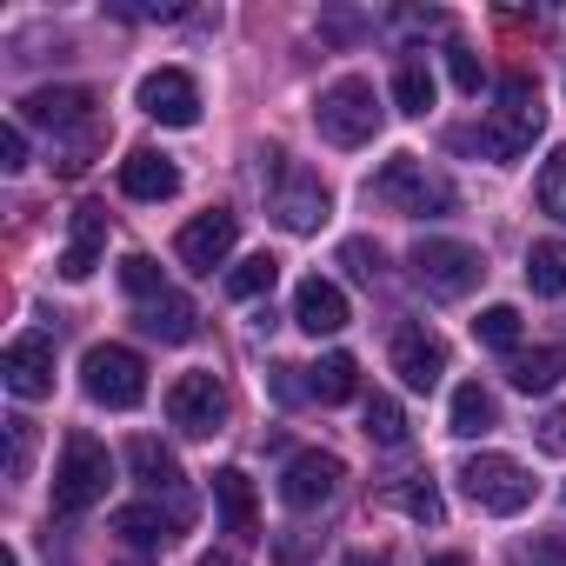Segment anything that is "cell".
Returning a JSON list of instances; mask_svg holds the SVG:
<instances>
[{"label": "cell", "mask_w": 566, "mask_h": 566, "mask_svg": "<svg viewBox=\"0 0 566 566\" xmlns=\"http://www.w3.org/2000/svg\"><path fill=\"white\" fill-rule=\"evenodd\" d=\"M134 327H140L147 340H160V347H187V340L200 334V314H193V301H180V294H154V301H140Z\"/></svg>", "instance_id": "cell-18"}, {"label": "cell", "mask_w": 566, "mask_h": 566, "mask_svg": "<svg viewBox=\"0 0 566 566\" xmlns=\"http://www.w3.org/2000/svg\"><path fill=\"white\" fill-rule=\"evenodd\" d=\"M127 467H134V480H140L147 493H174V500L187 506V493H180V460H174L160 440H147V433L127 440Z\"/></svg>", "instance_id": "cell-20"}, {"label": "cell", "mask_w": 566, "mask_h": 566, "mask_svg": "<svg viewBox=\"0 0 566 566\" xmlns=\"http://www.w3.org/2000/svg\"><path fill=\"white\" fill-rule=\"evenodd\" d=\"M193 566H240L233 553H207V559H193Z\"/></svg>", "instance_id": "cell-40"}, {"label": "cell", "mask_w": 566, "mask_h": 566, "mask_svg": "<svg viewBox=\"0 0 566 566\" xmlns=\"http://www.w3.org/2000/svg\"><path fill=\"white\" fill-rule=\"evenodd\" d=\"M380 120H387V107H380L374 81H360V74L321 87V101H314V127H321V140H334V147H367V140L380 134Z\"/></svg>", "instance_id": "cell-2"}, {"label": "cell", "mask_w": 566, "mask_h": 566, "mask_svg": "<svg viewBox=\"0 0 566 566\" xmlns=\"http://www.w3.org/2000/svg\"><path fill=\"white\" fill-rule=\"evenodd\" d=\"M427 566H467V559H460V553H440V559H427Z\"/></svg>", "instance_id": "cell-42"}, {"label": "cell", "mask_w": 566, "mask_h": 566, "mask_svg": "<svg viewBox=\"0 0 566 566\" xmlns=\"http://www.w3.org/2000/svg\"><path fill=\"white\" fill-rule=\"evenodd\" d=\"M340 266H347L354 280H367V287H374V280H380V247L354 233V240H340Z\"/></svg>", "instance_id": "cell-34"}, {"label": "cell", "mask_w": 566, "mask_h": 566, "mask_svg": "<svg viewBox=\"0 0 566 566\" xmlns=\"http://www.w3.org/2000/svg\"><path fill=\"white\" fill-rule=\"evenodd\" d=\"M347 566H387V559H374V553H354V559H347Z\"/></svg>", "instance_id": "cell-41"}, {"label": "cell", "mask_w": 566, "mask_h": 566, "mask_svg": "<svg viewBox=\"0 0 566 566\" xmlns=\"http://www.w3.org/2000/svg\"><path fill=\"white\" fill-rule=\"evenodd\" d=\"M81 387H87V400L94 407H114V413H134L140 400H147V360L134 354V347H87V360H81Z\"/></svg>", "instance_id": "cell-7"}, {"label": "cell", "mask_w": 566, "mask_h": 566, "mask_svg": "<svg viewBox=\"0 0 566 566\" xmlns=\"http://www.w3.org/2000/svg\"><path fill=\"white\" fill-rule=\"evenodd\" d=\"M0 380H8L14 400H48L54 394V340L48 334H21L0 354Z\"/></svg>", "instance_id": "cell-11"}, {"label": "cell", "mask_w": 566, "mask_h": 566, "mask_svg": "<svg viewBox=\"0 0 566 566\" xmlns=\"http://www.w3.org/2000/svg\"><path fill=\"white\" fill-rule=\"evenodd\" d=\"M513 559H520V566H566V533H539V539H526Z\"/></svg>", "instance_id": "cell-37"}, {"label": "cell", "mask_w": 566, "mask_h": 566, "mask_svg": "<svg viewBox=\"0 0 566 566\" xmlns=\"http://www.w3.org/2000/svg\"><path fill=\"white\" fill-rule=\"evenodd\" d=\"M520 307H486L480 321H473V340L480 347H493V354H520Z\"/></svg>", "instance_id": "cell-29"}, {"label": "cell", "mask_w": 566, "mask_h": 566, "mask_svg": "<svg viewBox=\"0 0 566 566\" xmlns=\"http://www.w3.org/2000/svg\"><path fill=\"white\" fill-rule=\"evenodd\" d=\"M447 74H453V87H460V94H480V81H486V74H480V54H473V48H460V41L447 48Z\"/></svg>", "instance_id": "cell-35"}, {"label": "cell", "mask_w": 566, "mask_h": 566, "mask_svg": "<svg viewBox=\"0 0 566 566\" xmlns=\"http://www.w3.org/2000/svg\"><path fill=\"white\" fill-rule=\"evenodd\" d=\"M174 526H180V513H160L154 500H134V506H114V533H120L127 546H140V553H154V546H167V539H174Z\"/></svg>", "instance_id": "cell-21"}, {"label": "cell", "mask_w": 566, "mask_h": 566, "mask_svg": "<svg viewBox=\"0 0 566 566\" xmlns=\"http://www.w3.org/2000/svg\"><path fill=\"white\" fill-rule=\"evenodd\" d=\"M340 480H347V467L314 447V453H294L287 460V473H280V500H287L294 513H314V506H327L340 493Z\"/></svg>", "instance_id": "cell-12"}, {"label": "cell", "mask_w": 566, "mask_h": 566, "mask_svg": "<svg viewBox=\"0 0 566 566\" xmlns=\"http://www.w3.org/2000/svg\"><path fill=\"white\" fill-rule=\"evenodd\" d=\"M367 200L387 207V213H407V220H433V213H453V180L427 174L420 154H394V160L367 180Z\"/></svg>", "instance_id": "cell-1"}, {"label": "cell", "mask_w": 566, "mask_h": 566, "mask_svg": "<svg viewBox=\"0 0 566 566\" xmlns=\"http://www.w3.org/2000/svg\"><path fill=\"white\" fill-rule=\"evenodd\" d=\"M101 247H107V213L87 200V207H74V233L61 247V280H87L101 266Z\"/></svg>", "instance_id": "cell-19"}, {"label": "cell", "mask_w": 566, "mask_h": 566, "mask_svg": "<svg viewBox=\"0 0 566 566\" xmlns=\"http://www.w3.org/2000/svg\"><path fill=\"white\" fill-rule=\"evenodd\" d=\"M107 480H114V453L94 440V433H67L61 447V467H54V513H87L107 500Z\"/></svg>", "instance_id": "cell-4"}, {"label": "cell", "mask_w": 566, "mask_h": 566, "mask_svg": "<svg viewBox=\"0 0 566 566\" xmlns=\"http://www.w3.org/2000/svg\"><path fill=\"white\" fill-rule=\"evenodd\" d=\"M134 101H140V114L160 120V127H193V120H200V87H193V74H180V67H154Z\"/></svg>", "instance_id": "cell-13"}, {"label": "cell", "mask_w": 566, "mask_h": 566, "mask_svg": "<svg viewBox=\"0 0 566 566\" xmlns=\"http://www.w3.org/2000/svg\"><path fill=\"white\" fill-rule=\"evenodd\" d=\"M354 387H360V367H354V354H327L321 367H307V394H314L321 407H340V400H354Z\"/></svg>", "instance_id": "cell-23"}, {"label": "cell", "mask_w": 566, "mask_h": 566, "mask_svg": "<svg viewBox=\"0 0 566 566\" xmlns=\"http://www.w3.org/2000/svg\"><path fill=\"white\" fill-rule=\"evenodd\" d=\"M233 240H240V213L213 207V213H200V220H187V227H180L174 253H180V266H193V273H213V266H227Z\"/></svg>", "instance_id": "cell-14"}, {"label": "cell", "mask_w": 566, "mask_h": 566, "mask_svg": "<svg viewBox=\"0 0 566 566\" xmlns=\"http://www.w3.org/2000/svg\"><path fill=\"white\" fill-rule=\"evenodd\" d=\"M21 127H48V134L94 127V94L87 87H34L21 101Z\"/></svg>", "instance_id": "cell-15"}, {"label": "cell", "mask_w": 566, "mask_h": 566, "mask_svg": "<svg viewBox=\"0 0 566 566\" xmlns=\"http://www.w3.org/2000/svg\"><path fill=\"white\" fill-rule=\"evenodd\" d=\"M493 427H500V407H493V394H486L480 380L453 387V433H460V440H480V433H493Z\"/></svg>", "instance_id": "cell-24"}, {"label": "cell", "mask_w": 566, "mask_h": 566, "mask_svg": "<svg viewBox=\"0 0 566 566\" xmlns=\"http://www.w3.org/2000/svg\"><path fill=\"white\" fill-rule=\"evenodd\" d=\"M167 420H174L187 440L220 433V427H227V387H220L213 374H180V380L167 387Z\"/></svg>", "instance_id": "cell-9"}, {"label": "cell", "mask_w": 566, "mask_h": 566, "mask_svg": "<svg viewBox=\"0 0 566 566\" xmlns=\"http://www.w3.org/2000/svg\"><path fill=\"white\" fill-rule=\"evenodd\" d=\"M294 327H307L314 340H321V334H340V327H347V294L334 287V280L307 273L301 287H294Z\"/></svg>", "instance_id": "cell-16"}, {"label": "cell", "mask_w": 566, "mask_h": 566, "mask_svg": "<svg viewBox=\"0 0 566 566\" xmlns=\"http://www.w3.org/2000/svg\"><path fill=\"white\" fill-rule=\"evenodd\" d=\"M539 127H546L539 87H533L526 74H506V81H500V107H493V120L480 127V154H493V160H520V154H533Z\"/></svg>", "instance_id": "cell-3"}, {"label": "cell", "mask_w": 566, "mask_h": 566, "mask_svg": "<svg viewBox=\"0 0 566 566\" xmlns=\"http://www.w3.org/2000/svg\"><path fill=\"white\" fill-rule=\"evenodd\" d=\"M539 213H553V220H566V147L539 167Z\"/></svg>", "instance_id": "cell-33"}, {"label": "cell", "mask_w": 566, "mask_h": 566, "mask_svg": "<svg viewBox=\"0 0 566 566\" xmlns=\"http://www.w3.org/2000/svg\"><path fill=\"white\" fill-rule=\"evenodd\" d=\"M394 107L413 114V120L433 107V74H427L420 61H400V74H394Z\"/></svg>", "instance_id": "cell-31"}, {"label": "cell", "mask_w": 566, "mask_h": 566, "mask_svg": "<svg viewBox=\"0 0 566 566\" xmlns=\"http://www.w3.org/2000/svg\"><path fill=\"white\" fill-rule=\"evenodd\" d=\"M533 440H539L546 453H566V407H546V413L533 420Z\"/></svg>", "instance_id": "cell-39"}, {"label": "cell", "mask_w": 566, "mask_h": 566, "mask_svg": "<svg viewBox=\"0 0 566 566\" xmlns=\"http://www.w3.org/2000/svg\"><path fill=\"white\" fill-rule=\"evenodd\" d=\"M360 420H367L360 433H367L374 447H407V413H400V400H387V394H374Z\"/></svg>", "instance_id": "cell-30"}, {"label": "cell", "mask_w": 566, "mask_h": 566, "mask_svg": "<svg viewBox=\"0 0 566 566\" xmlns=\"http://www.w3.org/2000/svg\"><path fill=\"white\" fill-rule=\"evenodd\" d=\"M506 380H513L520 394H553V387L566 380V340L533 347V354H513V360H506Z\"/></svg>", "instance_id": "cell-22"}, {"label": "cell", "mask_w": 566, "mask_h": 566, "mask_svg": "<svg viewBox=\"0 0 566 566\" xmlns=\"http://www.w3.org/2000/svg\"><path fill=\"white\" fill-rule=\"evenodd\" d=\"M120 193L127 200H174L180 193V167L167 154H154V147H134L120 160Z\"/></svg>", "instance_id": "cell-17"}, {"label": "cell", "mask_w": 566, "mask_h": 566, "mask_svg": "<svg viewBox=\"0 0 566 566\" xmlns=\"http://www.w3.org/2000/svg\"><path fill=\"white\" fill-rule=\"evenodd\" d=\"M413 280L427 301H467L486 280V253L467 240H420L413 247Z\"/></svg>", "instance_id": "cell-6"}, {"label": "cell", "mask_w": 566, "mask_h": 566, "mask_svg": "<svg viewBox=\"0 0 566 566\" xmlns=\"http://www.w3.org/2000/svg\"><path fill=\"white\" fill-rule=\"evenodd\" d=\"M387 500H394L407 520H420V526H440V520H447V500H440V486H433L427 473H413V480H394V486H387Z\"/></svg>", "instance_id": "cell-27"}, {"label": "cell", "mask_w": 566, "mask_h": 566, "mask_svg": "<svg viewBox=\"0 0 566 566\" xmlns=\"http://www.w3.org/2000/svg\"><path fill=\"white\" fill-rule=\"evenodd\" d=\"M273 280H280V260L273 253H253V260H240L227 273V294L233 301H260V294H273Z\"/></svg>", "instance_id": "cell-28"}, {"label": "cell", "mask_w": 566, "mask_h": 566, "mask_svg": "<svg viewBox=\"0 0 566 566\" xmlns=\"http://www.w3.org/2000/svg\"><path fill=\"white\" fill-rule=\"evenodd\" d=\"M460 486L480 513H526L533 506V473L513 453H473L460 467Z\"/></svg>", "instance_id": "cell-8"}, {"label": "cell", "mask_w": 566, "mask_h": 566, "mask_svg": "<svg viewBox=\"0 0 566 566\" xmlns=\"http://www.w3.org/2000/svg\"><path fill=\"white\" fill-rule=\"evenodd\" d=\"M28 453H34V420L14 413V420H8V473H14V480L28 473Z\"/></svg>", "instance_id": "cell-36"}, {"label": "cell", "mask_w": 566, "mask_h": 566, "mask_svg": "<svg viewBox=\"0 0 566 566\" xmlns=\"http://www.w3.org/2000/svg\"><path fill=\"white\" fill-rule=\"evenodd\" d=\"M0 167H8V174H21V167H28V127H21V120L0 127Z\"/></svg>", "instance_id": "cell-38"}, {"label": "cell", "mask_w": 566, "mask_h": 566, "mask_svg": "<svg viewBox=\"0 0 566 566\" xmlns=\"http://www.w3.org/2000/svg\"><path fill=\"white\" fill-rule=\"evenodd\" d=\"M526 287L559 301L566 294V240H533L526 247Z\"/></svg>", "instance_id": "cell-26"}, {"label": "cell", "mask_w": 566, "mask_h": 566, "mask_svg": "<svg viewBox=\"0 0 566 566\" xmlns=\"http://www.w3.org/2000/svg\"><path fill=\"white\" fill-rule=\"evenodd\" d=\"M213 506H220L227 533H253V480H247L240 467L213 473Z\"/></svg>", "instance_id": "cell-25"}, {"label": "cell", "mask_w": 566, "mask_h": 566, "mask_svg": "<svg viewBox=\"0 0 566 566\" xmlns=\"http://www.w3.org/2000/svg\"><path fill=\"white\" fill-rule=\"evenodd\" d=\"M394 374H400L413 394H433L440 374H447V340H440L427 321H400V327H394Z\"/></svg>", "instance_id": "cell-10"}, {"label": "cell", "mask_w": 566, "mask_h": 566, "mask_svg": "<svg viewBox=\"0 0 566 566\" xmlns=\"http://www.w3.org/2000/svg\"><path fill=\"white\" fill-rule=\"evenodd\" d=\"M120 287H127L134 301H154V294H167V280H160V266H154L147 253H127V260H120Z\"/></svg>", "instance_id": "cell-32"}, {"label": "cell", "mask_w": 566, "mask_h": 566, "mask_svg": "<svg viewBox=\"0 0 566 566\" xmlns=\"http://www.w3.org/2000/svg\"><path fill=\"white\" fill-rule=\"evenodd\" d=\"M266 174H273V220L287 227V233H321L334 200H327V180L287 154H266Z\"/></svg>", "instance_id": "cell-5"}]
</instances>
